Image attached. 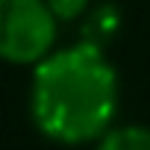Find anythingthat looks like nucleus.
Segmentation results:
<instances>
[{"label": "nucleus", "mask_w": 150, "mask_h": 150, "mask_svg": "<svg viewBox=\"0 0 150 150\" xmlns=\"http://www.w3.org/2000/svg\"><path fill=\"white\" fill-rule=\"evenodd\" d=\"M59 21L44 0H0V62L35 68L56 50Z\"/></svg>", "instance_id": "nucleus-2"}, {"label": "nucleus", "mask_w": 150, "mask_h": 150, "mask_svg": "<svg viewBox=\"0 0 150 150\" xmlns=\"http://www.w3.org/2000/svg\"><path fill=\"white\" fill-rule=\"evenodd\" d=\"M121 106V80L97 41L56 47L33 68L30 118L35 129L65 147L100 141Z\"/></svg>", "instance_id": "nucleus-1"}, {"label": "nucleus", "mask_w": 150, "mask_h": 150, "mask_svg": "<svg viewBox=\"0 0 150 150\" xmlns=\"http://www.w3.org/2000/svg\"><path fill=\"white\" fill-rule=\"evenodd\" d=\"M44 3H47V9L53 12V18L59 24H71V21H77L88 12L91 0H44Z\"/></svg>", "instance_id": "nucleus-4"}, {"label": "nucleus", "mask_w": 150, "mask_h": 150, "mask_svg": "<svg viewBox=\"0 0 150 150\" xmlns=\"http://www.w3.org/2000/svg\"><path fill=\"white\" fill-rule=\"evenodd\" d=\"M94 150H150V127L144 124L112 127L100 141H94Z\"/></svg>", "instance_id": "nucleus-3"}]
</instances>
